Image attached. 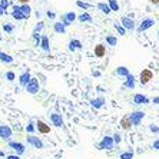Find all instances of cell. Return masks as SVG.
<instances>
[{
	"label": "cell",
	"mask_w": 159,
	"mask_h": 159,
	"mask_svg": "<svg viewBox=\"0 0 159 159\" xmlns=\"http://www.w3.org/2000/svg\"><path fill=\"white\" fill-rule=\"evenodd\" d=\"M128 116H129L130 122H132V126H139L142 123V120L145 119L146 113H145L143 111H133V112H130Z\"/></svg>",
	"instance_id": "cell-1"
},
{
	"label": "cell",
	"mask_w": 159,
	"mask_h": 159,
	"mask_svg": "<svg viewBox=\"0 0 159 159\" xmlns=\"http://www.w3.org/2000/svg\"><path fill=\"white\" fill-rule=\"evenodd\" d=\"M155 23L156 22L153 20V19L145 17L143 20L139 23V26L135 27V30H136V33H142V32H145V30H148V29H151V27H153V26H155Z\"/></svg>",
	"instance_id": "cell-2"
},
{
	"label": "cell",
	"mask_w": 159,
	"mask_h": 159,
	"mask_svg": "<svg viewBox=\"0 0 159 159\" xmlns=\"http://www.w3.org/2000/svg\"><path fill=\"white\" fill-rule=\"evenodd\" d=\"M113 146H115V142H113L112 136H107V135L102 138V141L98 143V148L100 151H111V149H113Z\"/></svg>",
	"instance_id": "cell-3"
},
{
	"label": "cell",
	"mask_w": 159,
	"mask_h": 159,
	"mask_svg": "<svg viewBox=\"0 0 159 159\" xmlns=\"http://www.w3.org/2000/svg\"><path fill=\"white\" fill-rule=\"evenodd\" d=\"M25 89H26V92H27V93H30V95H36V93L39 92V89H40L39 80H37L36 78H30V80L26 83Z\"/></svg>",
	"instance_id": "cell-4"
},
{
	"label": "cell",
	"mask_w": 159,
	"mask_h": 159,
	"mask_svg": "<svg viewBox=\"0 0 159 159\" xmlns=\"http://www.w3.org/2000/svg\"><path fill=\"white\" fill-rule=\"evenodd\" d=\"M26 142H27V145H30V146H33V148H36V149H43L44 148L43 141H42L40 138L34 136V135H27Z\"/></svg>",
	"instance_id": "cell-5"
},
{
	"label": "cell",
	"mask_w": 159,
	"mask_h": 159,
	"mask_svg": "<svg viewBox=\"0 0 159 159\" xmlns=\"http://www.w3.org/2000/svg\"><path fill=\"white\" fill-rule=\"evenodd\" d=\"M75 20H76V13H75V11H66L65 15L60 16V22L66 27L70 26L72 23H75Z\"/></svg>",
	"instance_id": "cell-6"
},
{
	"label": "cell",
	"mask_w": 159,
	"mask_h": 159,
	"mask_svg": "<svg viewBox=\"0 0 159 159\" xmlns=\"http://www.w3.org/2000/svg\"><path fill=\"white\" fill-rule=\"evenodd\" d=\"M9 148L13 149L16 152V155L22 156L25 152H26V146L22 143V142H15V141H9Z\"/></svg>",
	"instance_id": "cell-7"
},
{
	"label": "cell",
	"mask_w": 159,
	"mask_h": 159,
	"mask_svg": "<svg viewBox=\"0 0 159 159\" xmlns=\"http://www.w3.org/2000/svg\"><path fill=\"white\" fill-rule=\"evenodd\" d=\"M120 26L123 27L125 30H135V27H136V23H135V20L130 17H128V16H123V17H120Z\"/></svg>",
	"instance_id": "cell-8"
},
{
	"label": "cell",
	"mask_w": 159,
	"mask_h": 159,
	"mask_svg": "<svg viewBox=\"0 0 159 159\" xmlns=\"http://www.w3.org/2000/svg\"><path fill=\"white\" fill-rule=\"evenodd\" d=\"M49 118H50V122H52V125L55 126V128H63V126H65V122H63V118L60 113L53 112V113L49 115Z\"/></svg>",
	"instance_id": "cell-9"
},
{
	"label": "cell",
	"mask_w": 159,
	"mask_h": 159,
	"mask_svg": "<svg viewBox=\"0 0 159 159\" xmlns=\"http://www.w3.org/2000/svg\"><path fill=\"white\" fill-rule=\"evenodd\" d=\"M141 83L142 85H148L149 82L153 79V72L151 70V69H143V70L141 72Z\"/></svg>",
	"instance_id": "cell-10"
},
{
	"label": "cell",
	"mask_w": 159,
	"mask_h": 159,
	"mask_svg": "<svg viewBox=\"0 0 159 159\" xmlns=\"http://www.w3.org/2000/svg\"><path fill=\"white\" fill-rule=\"evenodd\" d=\"M11 133H13V130H11L10 126L0 125V138H2V139H4V141H10Z\"/></svg>",
	"instance_id": "cell-11"
},
{
	"label": "cell",
	"mask_w": 159,
	"mask_h": 159,
	"mask_svg": "<svg viewBox=\"0 0 159 159\" xmlns=\"http://www.w3.org/2000/svg\"><path fill=\"white\" fill-rule=\"evenodd\" d=\"M34 125H36V130H37L39 133L48 135V133L50 132V126H49L48 123H44L43 120H39V119H37L36 122H34Z\"/></svg>",
	"instance_id": "cell-12"
},
{
	"label": "cell",
	"mask_w": 159,
	"mask_h": 159,
	"mask_svg": "<svg viewBox=\"0 0 159 159\" xmlns=\"http://www.w3.org/2000/svg\"><path fill=\"white\" fill-rule=\"evenodd\" d=\"M149 102H151L149 98L142 95V93H136V95L133 96V103L135 105H148Z\"/></svg>",
	"instance_id": "cell-13"
},
{
	"label": "cell",
	"mask_w": 159,
	"mask_h": 159,
	"mask_svg": "<svg viewBox=\"0 0 159 159\" xmlns=\"http://www.w3.org/2000/svg\"><path fill=\"white\" fill-rule=\"evenodd\" d=\"M106 103V99L103 96H99V98H95V99H90V106L93 109H100V107L103 106Z\"/></svg>",
	"instance_id": "cell-14"
},
{
	"label": "cell",
	"mask_w": 159,
	"mask_h": 159,
	"mask_svg": "<svg viewBox=\"0 0 159 159\" xmlns=\"http://www.w3.org/2000/svg\"><path fill=\"white\" fill-rule=\"evenodd\" d=\"M39 46H40L42 50H44V52H50V43H49V37L46 34H40Z\"/></svg>",
	"instance_id": "cell-15"
},
{
	"label": "cell",
	"mask_w": 159,
	"mask_h": 159,
	"mask_svg": "<svg viewBox=\"0 0 159 159\" xmlns=\"http://www.w3.org/2000/svg\"><path fill=\"white\" fill-rule=\"evenodd\" d=\"M123 88L126 89H135V86H136V82H135V76H133L132 73H129L128 76H126V80L123 82Z\"/></svg>",
	"instance_id": "cell-16"
},
{
	"label": "cell",
	"mask_w": 159,
	"mask_h": 159,
	"mask_svg": "<svg viewBox=\"0 0 159 159\" xmlns=\"http://www.w3.org/2000/svg\"><path fill=\"white\" fill-rule=\"evenodd\" d=\"M11 17L16 19V20H26V16L23 15L22 11H20V7L19 6H13V11H11Z\"/></svg>",
	"instance_id": "cell-17"
},
{
	"label": "cell",
	"mask_w": 159,
	"mask_h": 159,
	"mask_svg": "<svg viewBox=\"0 0 159 159\" xmlns=\"http://www.w3.org/2000/svg\"><path fill=\"white\" fill-rule=\"evenodd\" d=\"M82 48H83V44H82V42L78 40V39H72V40L69 42V50H70V52L80 50Z\"/></svg>",
	"instance_id": "cell-18"
},
{
	"label": "cell",
	"mask_w": 159,
	"mask_h": 159,
	"mask_svg": "<svg viewBox=\"0 0 159 159\" xmlns=\"http://www.w3.org/2000/svg\"><path fill=\"white\" fill-rule=\"evenodd\" d=\"M53 30H55V33H57V34H65L66 33V26H65L62 22H55L53 23Z\"/></svg>",
	"instance_id": "cell-19"
},
{
	"label": "cell",
	"mask_w": 159,
	"mask_h": 159,
	"mask_svg": "<svg viewBox=\"0 0 159 159\" xmlns=\"http://www.w3.org/2000/svg\"><path fill=\"white\" fill-rule=\"evenodd\" d=\"M30 78H32V75H30V72L27 70V72H23L20 76H19V83H20V86H26V83L30 80Z\"/></svg>",
	"instance_id": "cell-20"
},
{
	"label": "cell",
	"mask_w": 159,
	"mask_h": 159,
	"mask_svg": "<svg viewBox=\"0 0 159 159\" xmlns=\"http://www.w3.org/2000/svg\"><path fill=\"white\" fill-rule=\"evenodd\" d=\"M106 55V46L105 44H96L95 46V56L96 57H103Z\"/></svg>",
	"instance_id": "cell-21"
},
{
	"label": "cell",
	"mask_w": 159,
	"mask_h": 159,
	"mask_svg": "<svg viewBox=\"0 0 159 159\" xmlns=\"http://www.w3.org/2000/svg\"><path fill=\"white\" fill-rule=\"evenodd\" d=\"M76 19H78L80 23H90L93 20V17L90 15H89L88 11H83L82 15H79V16H76Z\"/></svg>",
	"instance_id": "cell-22"
},
{
	"label": "cell",
	"mask_w": 159,
	"mask_h": 159,
	"mask_svg": "<svg viewBox=\"0 0 159 159\" xmlns=\"http://www.w3.org/2000/svg\"><path fill=\"white\" fill-rule=\"evenodd\" d=\"M120 126H122L125 130H128V129L132 128V122H130V119H129V116L128 115H125L122 119H120Z\"/></svg>",
	"instance_id": "cell-23"
},
{
	"label": "cell",
	"mask_w": 159,
	"mask_h": 159,
	"mask_svg": "<svg viewBox=\"0 0 159 159\" xmlns=\"http://www.w3.org/2000/svg\"><path fill=\"white\" fill-rule=\"evenodd\" d=\"M19 7H20V11H22L23 15L26 16V19H29V17H30V11H32V7H30V6H29V3L20 4Z\"/></svg>",
	"instance_id": "cell-24"
},
{
	"label": "cell",
	"mask_w": 159,
	"mask_h": 159,
	"mask_svg": "<svg viewBox=\"0 0 159 159\" xmlns=\"http://www.w3.org/2000/svg\"><path fill=\"white\" fill-rule=\"evenodd\" d=\"M0 62H3V63H7V65H10V63L15 62V59L11 57L10 55H7V53H0Z\"/></svg>",
	"instance_id": "cell-25"
},
{
	"label": "cell",
	"mask_w": 159,
	"mask_h": 159,
	"mask_svg": "<svg viewBox=\"0 0 159 159\" xmlns=\"http://www.w3.org/2000/svg\"><path fill=\"white\" fill-rule=\"evenodd\" d=\"M96 7L99 9L102 13H105V15H111V13H112L111 9H109V6H107V3H98Z\"/></svg>",
	"instance_id": "cell-26"
},
{
	"label": "cell",
	"mask_w": 159,
	"mask_h": 159,
	"mask_svg": "<svg viewBox=\"0 0 159 159\" xmlns=\"http://www.w3.org/2000/svg\"><path fill=\"white\" fill-rule=\"evenodd\" d=\"M26 132L29 133V135H33V133L36 132V125H34V120H33V119H30L29 123H27V126H26Z\"/></svg>",
	"instance_id": "cell-27"
},
{
	"label": "cell",
	"mask_w": 159,
	"mask_h": 159,
	"mask_svg": "<svg viewBox=\"0 0 159 159\" xmlns=\"http://www.w3.org/2000/svg\"><path fill=\"white\" fill-rule=\"evenodd\" d=\"M76 6H78V7H80V9H83V11L89 10L90 7H93L90 3H88V2H83V0H78V2H76Z\"/></svg>",
	"instance_id": "cell-28"
},
{
	"label": "cell",
	"mask_w": 159,
	"mask_h": 159,
	"mask_svg": "<svg viewBox=\"0 0 159 159\" xmlns=\"http://www.w3.org/2000/svg\"><path fill=\"white\" fill-rule=\"evenodd\" d=\"M129 73H130L129 69H128V67H125V66H119L118 69H116V75H119V76H123V78H126V76H128Z\"/></svg>",
	"instance_id": "cell-29"
},
{
	"label": "cell",
	"mask_w": 159,
	"mask_h": 159,
	"mask_svg": "<svg viewBox=\"0 0 159 159\" xmlns=\"http://www.w3.org/2000/svg\"><path fill=\"white\" fill-rule=\"evenodd\" d=\"M107 6H109L111 11H119V3H118V0H107Z\"/></svg>",
	"instance_id": "cell-30"
},
{
	"label": "cell",
	"mask_w": 159,
	"mask_h": 159,
	"mask_svg": "<svg viewBox=\"0 0 159 159\" xmlns=\"http://www.w3.org/2000/svg\"><path fill=\"white\" fill-rule=\"evenodd\" d=\"M133 151H132V148L129 149V151H125V152H122L120 155H119V159H133Z\"/></svg>",
	"instance_id": "cell-31"
},
{
	"label": "cell",
	"mask_w": 159,
	"mask_h": 159,
	"mask_svg": "<svg viewBox=\"0 0 159 159\" xmlns=\"http://www.w3.org/2000/svg\"><path fill=\"white\" fill-rule=\"evenodd\" d=\"M106 43H107V46H116V44H118V39H116L115 36H112V34H107Z\"/></svg>",
	"instance_id": "cell-32"
},
{
	"label": "cell",
	"mask_w": 159,
	"mask_h": 159,
	"mask_svg": "<svg viewBox=\"0 0 159 159\" xmlns=\"http://www.w3.org/2000/svg\"><path fill=\"white\" fill-rule=\"evenodd\" d=\"M44 29V23L43 22H39L34 26V29H33V33H42V30Z\"/></svg>",
	"instance_id": "cell-33"
},
{
	"label": "cell",
	"mask_w": 159,
	"mask_h": 159,
	"mask_svg": "<svg viewBox=\"0 0 159 159\" xmlns=\"http://www.w3.org/2000/svg\"><path fill=\"white\" fill-rule=\"evenodd\" d=\"M3 30L6 32V33H11V32L15 30V26H13L11 23H4V25H3Z\"/></svg>",
	"instance_id": "cell-34"
},
{
	"label": "cell",
	"mask_w": 159,
	"mask_h": 159,
	"mask_svg": "<svg viewBox=\"0 0 159 159\" xmlns=\"http://www.w3.org/2000/svg\"><path fill=\"white\" fill-rule=\"evenodd\" d=\"M113 26H115V29L119 32V34H120V36H125V34H126V30L120 26V23H113Z\"/></svg>",
	"instance_id": "cell-35"
},
{
	"label": "cell",
	"mask_w": 159,
	"mask_h": 159,
	"mask_svg": "<svg viewBox=\"0 0 159 159\" xmlns=\"http://www.w3.org/2000/svg\"><path fill=\"white\" fill-rule=\"evenodd\" d=\"M112 139H113L115 145H116V143H120V142H122V135H120L119 132H116V133H113V136H112Z\"/></svg>",
	"instance_id": "cell-36"
},
{
	"label": "cell",
	"mask_w": 159,
	"mask_h": 159,
	"mask_svg": "<svg viewBox=\"0 0 159 159\" xmlns=\"http://www.w3.org/2000/svg\"><path fill=\"white\" fill-rule=\"evenodd\" d=\"M9 6H10V2H9V0H0V9H3V10L6 11Z\"/></svg>",
	"instance_id": "cell-37"
},
{
	"label": "cell",
	"mask_w": 159,
	"mask_h": 159,
	"mask_svg": "<svg viewBox=\"0 0 159 159\" xmlns=\"http://www.w3.org/2000/svg\"><path fill=\"white\" fill-rule=\"evenodd\" d=\"M149 130H151L152 133L158 135V133H159V128H158V125H156V123H151V125H149Z\"/></svg>",
	"instance_id": "cell-38"
},
{
	"label": "cell",
	"mask_w": 159,
	"mask_h": 159,
	"mask_svg": "<svg viewBox=\"0 0 159 159\" xmlns=\"http://www.w3.org/2000/svg\"><path fill=\"white\" fill-rule=\"evenodd\" d=\"M6 79L7 80H10V82H13L16 79V75H15V72H11V70H9L7 73H6Z\"/></svg>",
	"instance_id": "cell-39"
},
{
	"label": "cell",
	"mask_w": 159,
	"mask_h": 159,
	"mask_svg": "<svg viewBox=\"0 0 159 159\" xmlns=\"http://www.w3.org/2000/svg\"><path fill=\"white\" fill-rule=\"evenodd\" d=\"M46 16H48L49 19H52V20H53V19L56 17V13L53 10H48V11H46Z\"/></svg>",
	"instance_id": "cell-40"
},
{
	"label": "cell",
	"mask_w": 159,
	"mask_h": 159,
	"mask_svg": "<svg viewBox=\"0 0 159 159\" xmlns=\"http://www.w3.org/2000/svg\"><path fill=\"white\" fill-rule=\"evenodd\" d=\"M32 37H33L34 40H36L37 46H39V42H40V33H32Z\"/></svg>",
	"instance_id": "cell-41"
},
{
	"label": "cell",
	"mask_w": 159,
	"mask_h": 159,
	"mask_svg": "<svg viewBox=\"0 0 159 159\" xmlns=\"http://www.w3.org/2000/svg\"><path fill=\"white\" fill-rule=\"evenodd\" d=\"M152 148L155 149V151H158V149H159V139H155V141H153V143H152Z\"/></svg>",
	"instance_id": "cell-42"
},
{
	"label": "cell",
	"mask_w": 159,
	"mask_h": 159,
	"mask_svg": "<svg viewBox=\"0 0 159 159\" xmlns=\"http://www.w3.org/2000/svg\"><path fill=\"white\" fill-rule=\"evenodd\" d=\"M6 159H20L19 155H6Z\"/></svg>",
	"instance_id": "cell-43"
},
{
	"label": "cell",
	"mask_w": 159,
	"mask_h": 159,
	"mask_svg": "<svg viewBox=\"0 0 159 159\" xmlns=\"http://www.w3.org/2000/svg\"><path fill=\"white\" fill-rule=\"evenodd\" d=\"M92 76H96V78H99V76H100V72L99 70H92Z\"/></svg>",
	"instance_id": "cell-44"
},
{
	"label": "cell",
	"mask_w": 159,
	"mask_h": 159,
	"mask_svg": "<svg viewBox=\"0 0 159 159\" xmlns=\"http://www.w3.org/2000/svg\"><path fill=\"white\" fill-rule=\"evenodd\" d=\"M17 2H19L20 4H25V3H29L30 0H17Z\"/></svg>",
	"instance_id": "cell-45"
},
{
	"label": "cell",
	"mask_w": 159,
	"mask_h": 159,
	"mask_svg": "<svg viewBox=\"0 0 159 159\" xmlns=\"http://www.w3.org/2000/svg\"><path fill=\"white\" fill-rule=\"evenodd\" d=\"M158 102H159V98H158V96H155V98H153V103L158 105Z\"/></svg>",
	"instance_id": "cell-46"
},
{
	"label": "cell",
	"mask_w": 159,
	"mask_h": 159,
	"mask_svg": "<svg viewBox=\"0 0 159 159\" xmlns=\"http://www.w3.org/2000/svg\"><path fill=\"white\" fill-rule=\"evenodd\" d=\"M6 156V152L4 151H0V158H4Z\"/></svg>",
	"instance_id": "cell-47"
},
{
	"label": "cell",
	"mask_w": 159,
	"mask_h": 159,
	"mask_svg": "<svg viewBox=\"0 0 159 159\" xmlns=\"http://www.w3.org/2000/svg\"><path fill=\"white\" fill-rule=\"evenodd\" d=\"M4 13H6V11H4V10H3V9H0V16H3V15H4Z\"/></svg>",
	"instance_id": "cell-48"
},
{
	"label": "cell",
	"mask_w": 159,
	"mask_h": 159,
	"mask_svg": "<svg viewBox=\"0 0 159 159\" xmlns=\"http://www.w3.org/2000/svg\"><path fill=\"white\" fill-rule=\"evenodd\" d=\"M151 2H152L153 4H158V0H151Z\"/></svg>",
	"instance_id": "cell-49"
},
{
	"label": "cell",
	"mask_w": 159,
	"mask_h": 159,
	"mask_svg": "<svg viewBox=\"0 0 159 159\" xmlns=\"http://www.w3.org/2000/svg\"><path fill=\"white\" fill-rule=\"evenodd\" d=\"M0 42H2V34H0Z\"/></svg>",
	"instance_id": "cell-50"
},
{
	"label": "cell",
	"mask_w": 159,
	"mask_h": 159,
	"mask_svg": "<svg viewBox=\"0 0 159 159\" xmlns=\"http://www.w3.org/2000/svg\"><path fill=\"white\" fill-rule=\"evenodd\" d=\"M0 53H2V50H0Z\"/></svg>",
	"instance_id": "cell-51"
}]
</instances>
